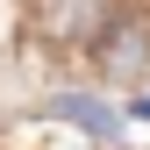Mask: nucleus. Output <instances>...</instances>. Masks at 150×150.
<instances>
[{
    "mask_svg": "<svg viewBox=\"0 0 150 150\" xmlns=\"http://www.w3.org/2000/svg\"><path fill=\"white\" fill-rule=\"evenodd\" d=\"M36 29L50 43H93L115 29V0H36Z\"/></svg>",
    "mask_w": 150,
    "mask_h": 150,
    "instance_id": "nucleus-1",
    "label": "nucleus"
},
{
    "mask_svg": "<svg viewBox=\"0 0 150 150\" xmlns=\"http://www.w3.org/2000/svg\"><path fill=\"white\" fill-rule=\"evenodd\" d=\"M150 64V29L143 22H115L100 36V71H115V79H136Z\"/></svg>",
    "mask_w": 150,
    "mask_h": 150,
    "instance_id": "nucleus-2",
    "label": "nucleus"
},
{
    "mask_svg": "<svg viewBox=\"0 0 150 150\" xmlns=\"http://www.w3.org/2000/svg\"><path fill=\"white\" fill-rule=\"evenodd\" d=\"M50 115H57V122H79L86 136H122V115H115L107 100H93V93H57Z\"/></svg>",
    "mask_w": 150,
    "mask_h": 150,
    "instance_id": "nucleus-3",
    "label": "nucleus"
}]
</instances>
